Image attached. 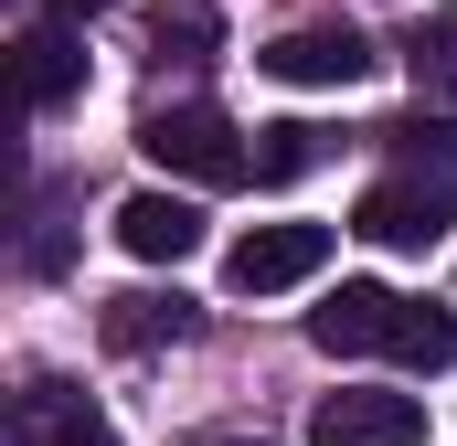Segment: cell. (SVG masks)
Returning a JSON list of instances; mask_svg holds the SVG:
<instances>
[{"instance_id": "6da1fadb", "label": "cell", "mask_w": 457, "mask_h": 446, "mask_svg": "<svg viewBox=\"0 0 457 446\" xmlns=\"http://www.w3.org/2000/svg\"><path fill=\"white\" fill-rule=\"evenodd\" d=\"M138 149H149L170 181H192V192H234V181H255V138H245L224 107H203V96L149 107V117H138Z\"/></svg>"}, {"instance_id": "7a4b0ae2", "label": "cell", "mask_w": 457, "mask_h": 446, "mask_svg": "<svg viewBox=\"0 0 457 446\" xmlns=\"http://www.w3.org/2000/svg\"><path fill=\"white\" fill-rule=\"evenodd\" d=\"M447 223H457V181H447V170H394V181L361 192L351 234H372V244H394V255H426Z\"/></svg>"}, {"instance_id": "3957f363", "label": "cell", "mask_w": 457, "mask_h": 446, "mask_svg": "<svg viewBox=\"0 0 457 446\" xmlns=\"http://www.w3.org/2000/svg\"><path fill=\"white\" fill-rule=\"evenodd\" d=\"M330 266V223H255V234H234L224 277L234 298H277V287H309Z\"/></svg>"}, {"instance_id": "277c9868", "label": "cell", "mask_w": 457, "mask_h": 446, "mask_svg": "<svg viewBox=\"0 0 457 446\" xmlns=\"http://www.w3.org/2000/svg\"><path fill=\"white\" fill-rule=\"evenodd\" d=\"M309 446H426V404H415V393H383V383L320 393V415H309Z\"/></svg>"}, {"instance_id": "5b68a950", "label": "cell", "mask_w": 457, "mask_h": 446, "mask_svg": "<svg viewBox=\"0 0 457 446\" xmlns=\"http://www.w3.org/2000/svg\"><path fill=\"white\" fill-rule=\"evenodd\" d=\"M255 64H266L277 86H361V75H372V43H361L351 21H298V32H277Z\"/></svg>"}, {"instance_id": "8992f818", "label": "cell", "mask_w": 457, "mask_h": 446, "mask_svg": "<svg viewBox=\"0 0 457 446\" xmlns=\"http://www.w3.org/2000/svg\"><path fill=\"white\" fill-rule=\"evenodd\" d=\"M11 446H117L107 436V415H96V393L86 383H21L11 393Z\"/></svg>"}, {"instance_id": "52a82bcc", "label": "cell", "mask_w": 457, "mask_h": 446, "mask_svg": "<svg viewBox=\"0 0 457 446\" xmlns=\"http://www.w3.org/2000/svg\"><path fill=\"white\" fill-rule=\"evenodd\" d=\"M394 309H404L394 287H372V277H341V287L309 309V340H320V351H383V340H394Z\"/></svg>"}, {"instance_id": "ba28073f", "label": "cell", "mask_w": 457, "mask_h": 446, "mask_svg": "<svg viewBox=\"0 0 457 446\" xmlns=\"http://www.w3.org/2000/svg\"><path fill=\"white\" fill-rule=\"evenodd\" d=\"M117 244H128L138 266H181V255L203 244V213H192L181 192H128V202H117Z\"/></svg>"}, {"instance_id": "9c48e42d", "label": "cell", "mask_w": 457, "mask_h": 446, "mask_svg": "<svg viewBox=\"0 0 457 446\" xmlns=\"http://www.w3.org/2000/svg\"><path fill=\"white\" fill-rule=\"evenodd\" d=\"M107 351H160V340H192V298L181 287H128V298H107Z\"/></svg>"}, {"instance_id": "30bf717a", "label": "cell", "mask_w": 457, "mask_h": 446, "mask_svg": "<svg viewBox=\"0 0 457 446\" xmlns=\"http://www.w3.org/2000/svg\"><path fill=\"white\" fill-rule=\"evenodd\" d=\"M75 86H86V43H75L64 21L21 32V107H64Z\"/></svg>"}, {"instance_id": "8fae6325", "label": "cell", "mask_w": 457, "mask_h": 446, "mask_svg": "<svg viewBox=\"0 0 457 446\" xmlns=\"http://www.w3.org/2000/svg\"><path fill=\"white\" fill-rule=\"evenodd\" d=\"M383 351H394L404 372H447V361H457V309H436V298H404Z\"/></svg>"}, {"instance_id": "7c38bea8", "label": "cell", "mask_w": 457, "mask_h": 446, "mask_svg": "<svg viewBox=\"0 0 457 446\" xmlns=\"http://www.w3.org/2000/svg\"><path fill=\"white\" fill-rule=\"evenodd\" d=\"M404 75H415L426 107H457V11H436V21L404 32Z\"/></svg>"}, {"instance_id": "4fadbf2b", "label": "cell", "mask_w": 457, "mask_h": 446, "mask_svg": "<svg viewBox=\"0 0 457 446\" xmlns=\"http://www.w3.org/2000/svg\"><path fill=\"white\" fill-rule=\"evenodd\" d=\"M149 43H160L170 64H203V54L224 43V11H213V0H149Z\"/></svg>"}, {"instance_id": "5bb4252c", "label": "cell", "mask_w": 457, "mask_h": 446, "mask_svg": "<svg viewBox=\"0 0 457 446\" xmlns=\"http://www.w3.org/2000/svg\"><path fill=\"white\" fill-rule=\"evenodd\" d=\"M383 149L404 160V170H457V107H415L383 128Z\"/></svg>"}, {"instance_id": "9a60e30c", "label": "cell", "mask_w": 457, "mask_h": 446, "mask_svg": "<svg viewBox=\"0 0 457 446\" xmlns=\"http://www.w3.org/2000/svg\"><path fill=\"white\" fill-rule=\"evenodd\" d=\"M330 160V138L309 128V117H277V128H255V181H298V170H320Z\"/></svg>"}, {"instance_id": "2e32d148", "label": "cell", "mask_w": 457, "mask_h": 446, "mask_svg": "<svg viewBox=\"0 0 457 446\" xmlns=\"http://www.w3.org/2000/svg\"><path fill=\"white\" fill-rule=\"evenodd\" d=\"M43 11H54V21L75 32V21H96V11H117V0H43Z\"/></svg>"}, {"instance_id": "e0dca14e", "label": "cell", "mask_w": 457, "mask_h": 446, "mask_svg": "<svg viewBox=\"0 0 457 446\" xmlns=\"http://www.w3.org/2000/svg\"><path fill=\"white\" fill-rule=\"evenodd\" d=\"M192 446H266V436H192Z\"/></svg>"}]
</instances>
